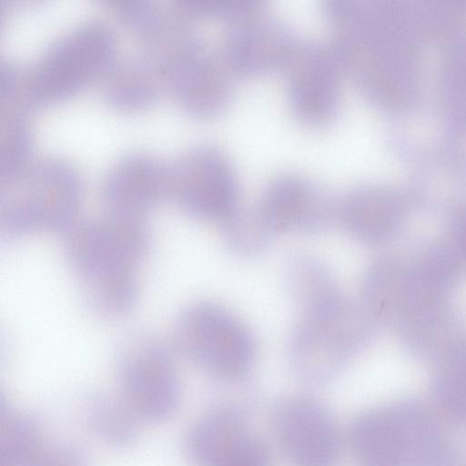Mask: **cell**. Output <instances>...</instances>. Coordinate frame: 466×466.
I'll use <instances>...</instances> for the list:
<instances>
[{
    "mask_svg": "<svg viewBox=\"0 0 466 466\" xmlns=\"http://www.w3.org/2000/svg\"><path fill=\"white\" fill-rule=\"evenodd\" d=\"M344 73L380 109L400 113L417 102L425 38L389 4L352 0L330 24Z\"/></svg>",
    "mask_w": 466,
    "mask_h": 466,
    "instance_id": "cell-1",
    "label": "cell"
},
{
    "mask_svg": "<svg viewBox=\"0 0 466 466\" xmlns=\"http://www.w3.org/2000/svg\"><path fill=\"white\" fill-rule=\"evenodd\" d=\"M456 286L446 259L418 242L371 261L361 277L359 299L380 328L396 333L447 308Z\"/></svg>",
    "mask_w": 466,
    "mask_h": 466,
    "instance_id": "cell-2",
    "label": "cell"
},
{
    "mask_svg": "<svg viewBox=\"0 0 466 466\" xmlns=\"http://www.w3.org/2000/svg\"><path fill=\"white\" fill-rule=\"evenodd\" d=\"M380 329L359 299L341 293L299 316L288 341L290 370L306 385L327 384L371 343Z\"/></svg>",
    "mask_w": 466,
    "mask_h": 466,
    "instance_id": "cell-3",
    "label": "cell"
},
{
    "mask_svg": "<svg viewBox=\"0 0 466 466\" xmlns=\"http://www.w3.org/2000/svg\"><path fill=\"white\" fill-rule=\"evenodd\" d=\"M0 182V228L7 237L65 234L77 221L84 187L68 161L56 157L31 161Z\"/></svg>",
    "mask_w": 466,
    "mask_h": 466,
    "instance_id": "cell-4",
    "label": "cell"
},
{
    "mask_svg": "<svg viewBox=\"0 0 466 466\" xmlns=\"http://www.w3.org/2000/svg\"><path fill=\"white\" fill-rule=\"evenodd\" d=\"M116 40L103 21L88 19L56 38L27 68H22L17 99L27 109L76 93L102 77L115 62Z\"/></svg>",
    "mask_w": 466,
    "mask_h": 466,
    "instance_id": "cell-5",
    "label": "cell"
},
{
    "mask_svg": "<svg viewBox=\"0 0 466 466\" xmlns=\"http://www.w3.org/2000/svg\"><path fill=\"white\" fill-rule=\"evenodd\" d=\"M151 244L146 220L106 214L77 220L65 233L64 253L81 293H88L137 279V268Z\"/></svg>",
    "mask_w": 466,
    "mask_h": 466,
    "instance_id": "cell-6",
    "label": "cell"
},
{
    "mask_svg": "<svg viewBox=\"0 0 466 466\" xmlns=\"http://www.w3.org/2000/svg\"><path fill=\"white\" fill-rule=\"evenodd\" d=\"M172 340L180 354L218 381L248 378L256 360L251 330L213 302H196L182 309L173 324Z\"/></svg>",
    "mask_w": 466,
    "mask_h": 466,
    "instance_id": "cell-7",
    "label": "cell"
},
{
    "mask_svg": "<svg viewBox=\"0 0 466 466\" xmlns=\"http://www.w3.org/2000/svg\"><path fill=\"white\" fill-rule=\"evenodd\" d=\"M347 440L358 466H430L440 456L431 420L403 403L361 411Z\"/></svg>",
    "mask_w": 466,
    "mask_h": 466,
    "instance_id": "cell-8",
    "label": "cell"
},
{
    "mask_svg": "<svg viewBox=\"0 0 466 466\" xmlns=\"http://www.w3.org/2000/svg\"><path fill=\"white\" fill-rule=\"evenodd\" d=\"M119 398L139 422L161 423L178 410L181 382L169 350L147 333L125 339L116 359Z\"/></svg>",
    "mask_w": 466,
    "mask_h": 466,
    "instance_id": "cell-9",
    "label": "cell"
},
{
    "mask_svg": "<svg viewBox=\"0 0 466 466\" xmlns=\"http://www.w3.org/2000/svg\"><path fill=\"white\" fill-rule=\"evenodd\" d=\"M167 198L184 214L221 224L240 206L235 167L219 147L194 145L167 164Z\"/></svg>",
    "mask_w": 466,
    "mask_h": 466,
    "instance_id": "cell-10",
    "label": "cell"
},
{
    "mask_svg": "<svg viewBox=\"0 0 466 466\" xmlns=\"http://www.w3.org/2000/svg\"><path fill=\"white\" fill-rule=\"evenodd\" d=\"M273 433L290 466H337L342 435L329 406L309 395H289L271 411Z\"/></svg>",
    "mask_w": 466,
    "mask_h": 466,
    "instance_id": "cell-11",
    "label": "cell"
},
{
    "mask_svg": "<svg viewBox=\"0 0 466 466\" xmlns=\"http://www.w3.org/2000/svg\"><path fill=\"white\" fill-rule=\"evenodd\" d=\"M301 41L262 5L228 19L219 50L235 76H259L285 69Z\"/></svg>",
    "mask_w": 466,
    "mask_h": 466,
    "instance_id": "cell-12",
    "label": "cell"
},
{
    "mask_svg": "<svg viewBox=\"0 0 466 466\" xmlns=\"http://www.w3.org/2000/svg\"><path fill=\"white\" fill-rule=\"evenodd\" d=\"M289 107L298 121L319 128L340 106L341 63L330 42L302 40L285 67Z\"/></svg>",
    "mask_w": 466,
    "mask_h": 466,
    "instance_id": "cell-13",
    "label": "cell"
},
{
    "mask_svg": "<svg viewBox=\"0 0 466 466\" xmlns=\"http://www.w3.org/2000/svg\"><path fill=\"white\" fill-rule=\"evenodd\" d=\"M184 451L193 466H271L268 444L234 405L216 407L197 420Z\"/></svg>",
    "mask_w": 466,
    "mask_h": 466,
    "instance_id": "cell-14",
    "label": "cell"
},
{
    "mask_svg": "<svg viewBox=\"0 0 466 466\" xmlns=\"http://www.w3.org/2000/svg\"><path fill=\"white\" fill-rule=\"evenodd\" d=\"M234 76L220 50L200 37L173 60L163 84L183 111L208 118L228 108L234 94Z\"/></svg>",
    "mask_w": 466,
    "mask_h": 466,
    "instance_id": "cell-15",
    "label": "cell"
},
{
    "mask_svg": "<svg viewBox=\"0 0 466 466\" xmlns=\"http://www.w3.org/2000/svg\"><path fill=\"white\" fill-rule=\"evenodd\" d=\"M256 206L276 234H318L337 222L338 200L316 181L295 173L273 177Z\"/></svg>",
    "mask_w": 466,
    "mask_h": 466,
    "instance_id": "cell-16",
    "label": "cell"
},
{
    "mask_svg": "<svg viewBox=\"0 0 466 466\" xmlns=\"http://www.w3.org/2000/svg\"><path fill=\"white\" fill-rule=\"evenodd\" d=\"M412 208L408 188L365 183L352 187L338 200L337 222L355 241L380 246L400 234Z\"/></svg>",
    "mask_w": 466,
    "mask_h": 466,
    "instance_id": "cell-17",
    "label": "cell"
},
{
    "mask_svg": "<svg viewBox=\"0 0 466 466\" xmlns=\"http://www.w3.org/2000/svg\"><path fill=\"white\" fill-rule=\"evenodd\" d=\"M167 164L156 156L136 151L122 156L106 170L101 197L106 214L143 219L165 198Z\"/></svg>",
    "mask_w": 466,
    "mask_h": 466,
    "instance_id": "cell-18",
    "label": "cell"
},
{
    "mask_svg": "<svg viewBox=\"0 0 466 466\" xmlns=\"http://www.w3.org/2000/svg\"><path fill=\"white\" fill-rule=\"evenodd\" d=\"M100 87L106 103L125 111L149 106L164 89L156 75L137 56L115 60L102 76Z\"/></svg>",
    "mask_w": 466,
    "mask_h": 466,
    "instance_id": "cell-19",
    "label": "cell"
},
{
    "mask_svg": "<svg viewBox=\"0 0 466 466\" xmlns=\"http://www.w3.org/2000/svg\"><path fill=\"white\" fill-rule=\"evenodd\" d=\"M284 276L288 293L299 315L320 308L341 293L329 267L309 254L289 257Z\"/></svg>",
    "mask_w": 466,
    "mask_h": 466,
    "instance_id": "cell-20",
    "label": "cell"
},
{
    "mask_svg": "<svg viewBox=\"0 0 466 466\" xmlns=\"http://www.w3.org/2000/svg\"><path fill=\"white\" fill-rule=\"evenodd\" d=\"M435 362L431 390L437 404L455 422L466 423V333L457 336Z\"/></svg>",
    "mask_w": 466,
    "mask_h": 466,
    "instance_id": "cell-21",
    "label": "cell"
},
{
    "mask_svg": "<svg viewBox=\"0 0 466 466\" xmlns=\"http://www.w3.org/2000/svg\"><path fill=\"white\" fill-rule=\"evenodd\" d=\"M85 416L95 436L110 447L127 448L137 436L139 421L119 396H91L85 405Z\"/></svg>",
    "mask_w": 466,
    "mask_h": 466,
    "instance_id": "cell-22",
    "label": "cell"
},
{
    "mask_svg": "<svg viewBox=\"0 0 466 466\" xmlns=\"http://www.w3.org/2000/svg\"><path fill=\"white\" fill-rule=\"evenodd\" d=\"M43 442L35 422L1 399L0 466H29Z\"/></svg>",
    "mask_w": 466,
    "mask_h": 466,
    "instance_id": "cell-23",
    "label": "cell"
},
{
    "mask_svg": "<svg viewBox=\"0 0 466 466\" xmlns=\"http://www.w3.org/2000/svg\"><path fill=\"white\" fill-rule=\"evenodd\" d=\"M220 225L226 246L240 257L261 254L269 247L276 235L257 206L239 207Z\"/></svg>",
    "mask_w": 466,
    "mask_h": 466,
    "instance_id": "cell-24",
    "label": "cell"
},
{
    "mask_svg": "<svg viewBox=\"0 0 466 466\" xmlns=\"http://www.w3.org/2000/svg\"><path fill=\"white\" fill-rule=\"evenodd\" d=\"M0 179L10 177L31 162L32 130L25 110L1 107Z\"/></svg>",
    "mask_w": 466,
    "mask_h": 466,
    "instance_id": "cell-25",
    "label": "cell"
},
{
    "mask_svg": "<svg viewBox=\"0 0 466 466\" xmlns=\"http://www.w3.org/2000/svg\"><path fill=\"white\" fill-rule=\"evenodd\" d=\"M29 466H90V464L85 452L75 445L44 441Z\"/></svg>",
    "mask_w": 466,
    "mask_h": 466,
    "instance_id": "cell-26",
    "label": "cell"
},
{
    "mask_svg": "<svg viewBox=\"0 0 466 466\" xmlns=\"http://www.w3.org/2000/svg\"><path fill=\"white\" fill-rule=\"evenodd\" d=\"M448 242L466 265V203L448 215Z\"/></svg>",
    "mask_w": 466,
    "mask_h": 466,
    "instance_id": "cell-27",
    "label": "cell"
}]
</instances>
